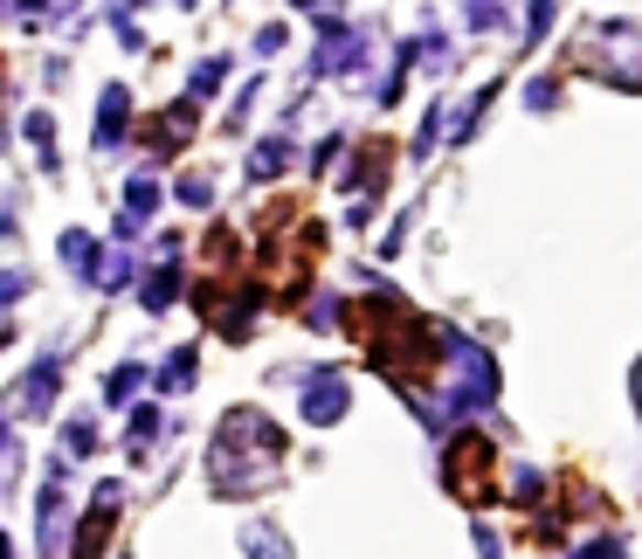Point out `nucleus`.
<instances>
[{
	"label": "nucleus",
	"mask_w": 642,
	"mask_h": 559,
	"mask_svg": "<svg viewBox=\"0 0 642 559\" xmlns=\"http://www.w3.org/2000/svg\"><path fill=\"white\" fill-rule=\"evenodd\" d=\"M111 518H118V484H97V497H90V518L76 525V539H69V559H105Z\"/></svg>",
	"instance_id": "f257e3e1"
},
{
	"label": "nucleus",
	"mask_w": 642,
	"mask_h": 559,
	"mask_svg": "<svg viewBox=\"0 0 642 559\" xmlns=\"http://www.w3.org/2000/svg\"><path fill=\"white\" fill-rule=\"evenodd\" d=\"M346 415V380L339 373H312V394H304V421H339Z\"/></svg>",
	"instance_id": "f03ea898"
},
{
	"label": "nucleus",
	"mask_w": 642,
	"mask_h": 559,
	"mask_svg": "<svg viewBox=\"0 0 642 559\" xmlns=\"http://www.w3.org/2000/svg\"><path fill=\"white\" fill-rule=\"evenodd\" d=\"M194 124H200L194 105H173L166 118H152V132H145V139H152V152H179V145L194 139Z\"/></svg>",
	"instance_id": "7ed1b4c3"
},
{
	"label": "nucleus",
	"mask_w": 642,
	"mask_h": 559,
	"mask_svg": "<svg viewBox=\"0 0 642 559\" xmlns=\"http://www.w3.org/2000/svg\"><path fill=\"white\" fill-rule=\"evenodd\" d=\"M124 132H132V97H124V90H105V111H97V145H118Z\"/></svg>",
	"instance_id": "20e7f679"
},
{
	"label": "nucleus",
	"mask_w": 642,
	"mask_h": 559,
	"mask_svg": "<svg viewBox=\"0 0 642 559\" xmlns=\"http://www.w3.org/2000/svg\"><path fill=\"white\" fill-rule=\"evenodd\" d=\"M160 387H166V394H187V387H194V346H179L173 360H166V373H160Z\"/></svg>",
	"instance_id": "39448f33"
},
{
	"label": "nucleus",
	"mask_w": 642,
	"mask_h": 559,
	"mask_svg": "<svg viewBox=\"0 0 642 559\" xmlns=\"http://www.w3.org/2000/svg\"><path fill=\"white\" fill-rule=\"evenodd\" d=\"M173 297H179V276H173V270H152V276H145V311H166Z\"/></svg>",
	"instance_id": "423d86ee"
},
{
	"label": "nucleus",
	"mask_w": 642,
	"mask_h": 559,
	"mask_svg": "<svg viewBox=\"0 0 642 559\" xmlns=\"http://www.w3.org/2000/svg\"><path fill=\"white\" fill-rule=\"evenodd\" d=\"M139 380H145L139 366H118V373L105 380V401H111V408H124V401H132V394H139Z\"/></svg>",
	"instance_id": "0eeeda50"
},
{
	"label": "nucleus",
	"mask_w": 642,
	"mask_h": 559,
	"mask_svg": "<svg viewBox=\"0 0 642 559\" xmlns=\"http://www.w3.org/2000/svg\"><path fill=\"white\" fill-rule=\"evenodd\" d=\"M179 200H187V208H208V200H215V180H208V173H187V180H179Z\"/></svg>",
	"instance_id": "6e6552de"
},
{
	"label": "nucleus",
	"mask_w": 642,
	"mask_h": 559,
	"mask_svg": "<svg viewBox=\"0 0 642 559\" xmlns=\"http://www.w3.org/2000/svg\"><path fill=\"white\" fill-rule=\"evenodd\" d=\"M221 76H228V63H221V56H215V63H200V69H194V97L221 90Z\"/></svg>",
	"instance_id": "1a4fd4ad"
},
{
	"label": "nucleus",
	"mask_w": 642,
	"mask_h": 559,
	"mask_svg": "<svg viewBox=\"0 0 642 559\" xmlns=\"http://www.w3.org/2000/svg\"><path fill=\"white\" fill-rule=\"evenodd\" d=\"M21 291H29V276H0V304H14Z\"/></svg>",
	"instance_id": "9d476101"
},
{
	"label": "nucleus",
	"mask_w": 642,
	"mask_h": 559,
	"mask_svg": "<svg viewBox=\"0 0 642 559\" xmlns=\"http://www.w3.org/2000/svg\"><path fill=\"white\" fill-rule=\"evenodd\" d=\"M0 559H14V552H8V539H0Z\"/></svg>",
	"instance_id": "9b49d317"
},
{
	"label": "nucleus",
	"mask_w": 642,
	"mask_h": 559,
	"mask_svg": "<svg viewBox=\"0 0 642 559\" xmlns=\"http://www.w3.org/2000/svg\"><path fill=\"white\" fill-rule=\"evenodd\" d=\"M635 401H642V380H635Z\"/></svg>",
	"instance_id": "f8f14e48"
},
{
	"label": "nucleus",
	"mask_w": 642,
	"mask_h": 559,
	"mask_svg": "<svg viewBox=\"0 0 642 559\" xmlns=\"http://www.w3.org/2000/svg\"><path fill=\"white\" fill-rule=\"evenodd\" d=\"M179 8H194V0H179Z\"/></svg>",
	"instance_id": "ddd939ff"
}]
</instances>
